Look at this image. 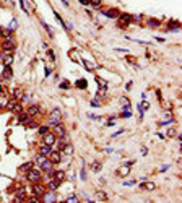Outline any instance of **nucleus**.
Segmentation results:
<instances>
[{"mask_svg":"<svg viewBox=\"0 0 182 203\" xmlns=\"http://www.w3.org/2000/svg\"><path fill=\"white\" fill-rule=\"evenodd\" d=\"M82 180H86V171L82 169Z\"/></svg>","mask_w":182,"mask_h":203,"instance_id":"42","label":"nucleus"},{"mask_svg":"<svg viewBox=\"0 0 182 203\" xmlns=\"http://www.w3.org/2000/svg\"><path fill=\"white\" fill-rule=\"evenodd\" d=\"M13 31L8 29V28H0V34H2L3 39H13Z\"/></svg>","mask_w":182,"mask_h":203,"instance_id":"14","label":"nucleus"},{"mask_svg":"<svg viewBox=\"0 0 182 203\" xmlns=\"http://www.w3.org/2000/svg\"><path fill=\"white\" fill-rule=\"evenodd\" d=\"M68 55H70V59L73 62H78L80 60V55H78V50H76V49H72L70 52H68Z\"/></svg>","mask_w":182,"mask_h":203,"instance_id":"21","label":"nucleus"},{"mask_svg":"<svg viewBox=\"0 0 182 203\" xmlns=\"http://www.w3.org/2000/svg\"><path fill=\"white\" fill-rule=\"evenodd\" d=\"M103 15L104 17H107V18H119V10L117 8H107V10H104L103 11Z\"/></svg>","mask_w":182,"mask_h":203,"instance_id":"11","label":"nucleus"},{"mask_svg":"<svg viewBox=\"0 0 182 203\" xmlns=\"http://www.w3.org/2000/svg\"><path fill=\"white\" fill-rule=\"evenodd\" d=\"M60 88H62V89H68V88H70V83H68L67 80H65V81L60 83Z\"/></svg>","mask_w":182,"mask_h":203,"instance_id":"38","label":"nucleus"},{"mask_svg":"<svg viewBox=\"0 0 182 203\" xmlns=\"http://www.w3.org/2000/svg\"><path fill=\"white\" fill-rule=\"evenodd\" d=\"M47 57H49V59H52V62L55 60V55H54V52H52V50H47Z\"/></svg>","mask_w":182,"mask_h":203,"instance_id":"39","label":"nucleus"},{"mask_svg":"<svg viewBox=\"0 0 182 203\" xmlns=\"http://www.w3.org/2000/svg\"><path fill=\"white\" fill-rule=\"evenodd\" d=\"M41 25L44 26V29H46V31H47V34H49V36H54V31H52V28H51L49 25H47V23H46V21H42V20H41Z\"/></svg>","mask_w":182,"mask_h":203,"instance_id":"25","label":"nucleus"},{"mask_svg":"<svg viewBox=\"0 0 182 203\" xmlns=\"http://www.w3.org/2000/svg\"><path fill=\"white\" fill-rule=\"evenodd\" d=\"M2 49H3V52H13V49H15V41H13V39H3Z\"/></svg>","mask_w":182,"mask_h":203,"instance_id":"5","label":"nucleus"},{"mask_svg":"<svg viewBox=\"0 0 182 203\" xmlns=\"http://www.w3.org/2000/svg\"><path fill=\"white\" fill-rule=\"evenodd\" d=\"M54 133L57 135V137H63V135H65V129H63L62 122L57 124V125H54Z\"/></svg>","mask_w":182,"mask_h":203,"instance_id":"15","label":"nucleus"},{"mask_svg":"<svg viewBox=\"0 0 182 203\" xmlns=\"http://www.w3.org/2000/svg\"><path fill=\"white\" fill-rule=\"evenodd\" d=\"M140 189L141 190H147V192H153V190L156 189V184H155V182H141Z\"/></svg>","mask_w":182,"mask_h":203,"instance_id":"12","label":"nucleus"},{"mask_svg":"<svg viewBox=\"0 0 182 203\" xmlns=\"http://www.w3.org/2000/svg\"><path fill=\"white\" fill-rule=\"evenodd\" d=\"M101 171V162H93V172H99Z\"/></svg>","mask_w":182,"mask_h":203,"instance_id":"36","label":"nucleus"},{"mask_svg":"<svg viewBox=\"0 0 182 203\" xmlns=\"http://www.w3.org/2000/svg\"><path fill=\"white\" fill-rule=\"evenodd\" d=\"M3 78H5V80H11V78H13V73H11L10 67H5V68H3Z\"/></svg>","mask_w":182,"mask_h":203,"instance_id":"22","label":"nucleus"},{"mask_svg":"<svg viewBox=\"0 0 182 203\" xmlns=\"http://www.w3.org/2000/svg\"><path fill=\"white\" fill-rule=\"evenodd\" d=\"M94 200H107V195L104 193V192H96Z\"/></svg>","mask_w":182,"mask_h":203,"instance_id":"26","label":"nucleus"},{"mask_svg":"<svg viewBox=\"0 0 182 203\" xmlns=\"http://www.w3.org/2000/svg\"><path fill=\"white\" fill-rule=\"evenodd\" d=\"M2 91H3V88H2V85H0V94H2Z\"/></svg>","mask_w":182,"mask_h":203,"instance_id":"48","label":"nucleus"},{"mask_svg":"<svg viewBox=\"0 0 182 203\" xmlns=\"http://www.w3.org/2000/svg\"><path fill=\"white\" fill-rule=\"evenodd\" d=\"M148 26H150V28H158V26H159V21H158V20H155V18H153V20H148Z\"/></svg>","mask_w":182,"mask_h":203,"instance_id":"30","label":"nucleus"},{"mask_svg":"<svg viewBox=\"0 0 182 203\" xmlns=\"http://www.w3.org/2000/svg\"><path fill=\"white\" fill-rule=\"evenodd\" d=\"M120 115L125 117V119H128L132 115V109H130V107H124V111H122V114H120Z\"/></svg>","mask_w":182,"mask_h":203,"instance_id":"27","label":"nucleus"},{"mask_svg":"<svg viewBox=\"0 0 182 203\" xmlns=\"http://www.w3.org/2000/svg\"><path fill=\"white\" fill-rule=\"evenodd\" d=\"M75 85H76V88L85 89V88H86V85H88V83H86V80H85V78H82V80H78V81H76Z\"/></svg>","mask_w":182,"mask_h":203,"instance_id":"23","label":"nucleus"},{"mask_svg":"<svg viewBox=\"0 0 182 203\" xmlns=\"http://www.w3.org/2000/svg\"><path fill=\"white\" fill-rule=\"evenodd\" d=\"M62 122V112H60V109H54L51 114V127L57 125Z\"/></svg>","mask_w":182,"mask_h":203,"instance_id":"4","label":"nucleus"},{"mask_svg":"<svg viewBox=\"0 0 182 203\" xmlns=\"http://www.w3.org/2000/svg\"><path fill=\"white\" fill-rule=\"evenodd\" d=\"M18 120L20 122H21V124H28V122H29L31 120V115L29 114H20V117H18Z\"/></svg>","mask_w":182,"mask_h":203,"instance_id":"20","label":"nucleus"},{"mask_svg":"<svg viewBox=\"0 0 182 203\" xmlns=\"http://www.w3.org/2000/svg\"><path fill=\"white\" fill-rule=\"evenodd\" d=\"M17 26H18V23H17V20H11V21H10V25H8V29H11V31H15V29H17Z\"/></svg>","mask_w":182,"mask_h":203,"instance_id":"34","label":"nucleus"},{"mask_svg":"<svg viewBox=\"0 0 182 203\" xmlns=\"http://www.w3.org/2000/svg\"><path fill=\"white\" fill-rule=\"evenodd\" d=\"M62 151H65L67 154H72V153H73V146H72L70 143H67V145H65V148H63Z\"/></svg>","mask_w":182,"mask_h":203,"instance_id":"33","label":"nucleus"},{"mask_svg":"<svg viewBox=\"0 0 182 203\" xmlns=\"http://www.w3.org/2000/svg\"><path fill=\"white\" fill-rule=\"evenodd\" d=\"M28 114L31 115V117H34V115H38L39 112H41V107H39L38 104H31L29 107H28V111H26Z\"/></svg>","mask_w":182,"mask_h":203,"instance_id":"13","label":"nucleus"},{"mask_svg":"<svg viewBox=\"0 0 182 203\" xmlns=\"http://www.w3.org/2000/svg\"><path fill=\"white\" fill-rule=\"evenodd\" d=\"M49 127H51V125H42V127H39V135L47 133V132H49Z\"/></svg>","mask_w":182,"mask_h":203,"instance_id":"35","label":"nucleus"},{"mask_svg":"<svg viewBox=\"0 0 182 203\" xmlns=\"http://www.w3.org/2000/svg\"><path fill=\"white\" fill-rule=\"evenodd\" d=\"M83 63H85V67H86V70H90V71L96 68V65L93 62H90V60H83Z\"/></svg>","mask_w":182,"mask_h":203,"instance_id":"28","label":"nucleus"},{"mask_svg":"<svg viewBox=\"0 0 182 203\" xmlns=\"http://www.w3.org/2000/svg\"><path fill=\"white\" fill-rule=\"evenodd\" d=\"M41 200L51 203V201H55V200H57V197H55L54 190H46V193H44L42 197H41Z\"/></svg>","mask_w":182,"mask_h":203,"instance_id":"8","label":"nucleus"},{"mask_svg":"<svg viewBox=\"0 0 182 203\" xmlns=\"http://www.w3.org/2000/svg\"><path fill=\"white\" fill-rule=\"evenodd\" d=\"M46 159H47V156H46V154H41V153H39V154H36V158H34V164L41 166L42 162L46 161Z\"/></svg>","mask_w":182,"mask_h":203,"instance_id":"19","label":"nucleus"},{"mask_svg":"<svg viewBox=\"0 0 182 203\" xmlns=\"http://www.w3.org/2000/svg\"><path fill=\"white\" fill-rule=\"evenodd\" d=\"M176 133H177V130H176V127H171V129L166 132V137H169V138H172V137H176Z\"/></svg>","mask_w":182,"mask_h":203,"instance_id":"29","label":"nucleus"},{"mask_svg":"<svg viewBox=\"0 0 182 203\" xmlns=\"http://www.w3.org/2000/svg\"><path fill=\"white\" fill-rule=\"evenodd\" d=\"M119 18H120V23H122V26L128 25V23L132 21V15H128V13H122V15H119Z\"/></svg>","mask_w":182,"mask_h":203,"instance_id":"16","label":"nucleus"},{"mask_svg":"<svg viewBox=\"0 0 182 203\" xmlns=\"http://www.w3.org/2000/svg\"><path fill=\"white\" fill-rule=\"evenodd\" d=\"M140 153H141V154H147V153H148V150H147V148H145V146H143V148L140 150Z\"/></svg>","mask_w":182,"mask_h":203,"instance_id":"45","label":"nucleus"},{"mask_svg":"<svg viewBox=\"0 0 182 203\" xmlns=\"http://www.w3.org/2000/svg\"><path fill=\"white\" fill-rule=\"evenodd\" d=\"M42 143L47 146H54L55 143H57V135H55L54 132H47L42 135Z\"/></svg>","mask_w":182,"mask_h":203,"instance_id":"2","label":"nucleus"},{"mask_svg":"<svg viewBox=\"0 0 182 203\" xmlns=\"http://www.w3.org/2000/svg\"><path fill=\"white\" fill-rule=\"evenodd\" d=\"M132 164H133V161H128V162H125V164H122L119 169H117V176H120V177H127V176H128V172H130Z\"/></svg>","mask_w":182,"mask_h":203,"instance_id":"3","label":"nucleus"},{"mask_svg":"<svg viewBox=\"0 0 182 203\" xmlns=\"http://www.w3.org/2000/svg\"><path fill=\"white\" fill-rule=\"evenodd\" d=\"M60 184H62L60 180H57V179H52V177H51V180H49V189H51V190H57L59 187H60Z\"/></svg>","mask_w":182,"mask_h":203,"instance_id":"18","label":"nucleus"},{"mask_svg":"<svg viewBox=\"0 0 182 203\" xmlns=\"http://www.w3.org/2000/svg\"><path fill=\"white\" fill-rule=\"evenodd\" d=\"M91 106L93 107H98L99 106V101H98V99H96V101H91Z\"/></svg>","mask_w":182,"mask_h":203,"instance_id":"43","label":"nucleus"},{"mask_svg":"<svg viewBox=\"0 0 182 203\" xmlns=\"http://www.w3.org/2000/svg\"><path fill=\"white\" fill-rule=\"evenodd\" d=\"M80 2H82L83 5H90V0H80Z\"/></svg>","mask_w":182,"mask_h":203,"instance_id":"46","label":"nucleus"},{"mask_svg":"<svg viewBox=\"0 0 182 203\" xmlns=\"http://www.w3.org/2000/svg\"><path fill=\"white\" fill-rule=\"evenodd\" d=\"M101 3H103V0H90V5L93 7H101Z\"/></svg>","mask_w":182,"mask_h":203,"instance_id":"37","label":"nucleus"},{"mask_svg":"<svg viewBox=\"0 0 182 203\" xmlns=\"http://www.w3.org/2000/svg\"><path fill=\"white\" fill-rule=\"evenodd\" d=\"M33 164H34V162H26V164H23L21 168H20V171H26V172H28V171L33 168Z\"/></svg>","mask_w":182,"mask_h":203,"instance_id":"32","label":"nucleus"},{"mask_svg":"<svg viewBox=\"0 0 182 203\" xmlns=\"http://www.w3.org/2000/svg\"><path fill=\"white\" fill-rule=\"evenodd\" d=\"M120 106H122V107H130V101H128L125 96L120 98Z\"/></svg>","mask_w":182,"mask_h":203,"instance_id":"31","label":"nucleus"},{"mask_svg":"<svg viewBox=\"0 0 182 203\" xmlns=\"http://www.w3.org/2000/svg\"><path fill=\"white\" fill-rule=\"evenodd\" d=\"M26 179H28L29 182H33V184H34V182H39V180L42 179V171H41V168H39V169H38V168H31V169L26 172Z\"/></svg>","mask_w":182,"mask_h":203,"instance_id":"1","label":"nucleus"},{"mask_svg":"<svg viewBox=\"0 0 182 203\" xmlns=\"http://www.w3.org/2000/svg\"><path fill=\"white\" fill-rule=\"evenodd\" d=\"M120 133H124V130H117V132H116V133H112V138H116V137H117V135H120Z\"/></svg>","mask_w":182,"mask_h":203,"instance_id":"44","label":"nucleus"},{"mask_svg":"<svg viewBox=\"0 0 182 203\" xmlns=\"http://www.w3.org/2000/svg\"><path fill=\"white\" fill-rule=\"evenodd\" d=\"M132 85H133V83H132V81H128V83H127V86H125V88H127V89H130V88H132Z\"/></svg>","mask_w":182,"mask_h":203,"instance_id":"47","label":"nucleus"},{"mask_svg":"<svg viewBox=\"0 0 182 203\" xmlns=\"http://www.w3.org/2000/svg\"><path fill=\"white\" fill-rule=\"evenodd\" d=\"M65 200H67V201H78V198L73 197V195H70V197H67Z\"/></svg>","mask_w":182,"mask_h":203,"instance_id":"40","label":"nucleus"},{"mask_svg":"<svg viewBox=\"0 0 182 203\" xmlns=\"http://www.w3.org/2000/svg\"><path fill=\"white\" fill-rule=\"evenodd\" d=\"M17 200H26V189L25 187H21V189H18L17 190Z\"/></svg>","mask_w":182,"mask_h":203,"instance_id":"17","label":"nucleus"},{"mask_svg":"<svg viewBox=\"0 0 182 203\" xmlns=\"http://www.w3.org/2000/svg\"><path fill=\"white\" fill-rule=\"evenodd\" d=\"M133 184H135V180H127V182H124L125 187H130V185H133Z\"/></svg>","mask_w":182,"mask_h":203,"instance_id":"41","label":"nucleus"},{"mask_svg":"<svg viewBox=\"0 0 182 203\" xmlns=\"http://www.w3.org/2000/svg\"><path fill=\"white\" fill-rule=\"evenodd\" d=\"M2 62H3V67H10L11 63H13V54L11 52H3Z\"/></svg>","mask_w":182,"mask_h":203,"instance_id":"9","label":"nucleus"},{"mask_svg":"<svg viewBox=\"0 0 182 203\" xmlns=\"http://www.w3.org/2000/svg\"><path fill=\"white\" fill-rule=\"evenodd\" d=\"M39 168H41V171H44V172H47V174H51L52 171H54V164H52V162L49 161V159H46V161L42 162L41 166H39Z\"/></svg>","mask_w":182,"mask_h":203,"instance_id":"10","label":"nucleus"},{"mask_svg":"<svg viewBox=\"0 0 182 203\" xmlns=\"http://www.w3.org/2000/svg\"><path fill=\"white\" fill-rule=\"evenodd\" d=\"M47 159H49L52 164H59V162L62 161V154H60V151H51Z\"/></svg>","mask_w":182,"mask_h":203,"instance_id":"6","label":"nucleus"},{"mask_svg":"<svg viewBox=\"0 0 182 203\" xmlns=\"http://www.w3.org/2000/svg\"><path fill=\"white\" fill-rule=\"evenodd\" d=\"M52 151V146H47V145H44L41 150H39V153L41 154H46V156H49V153Z\"/></svg>","mask_w":182,"mask_h":203,"instance_id":"24","label":"nucleus"},{"mask_svg":"<svg viewBox=\"0 0 182 203\" xmlns=\"http://www.w3.org/2000/svg\"><path fill=\"white\" fill-rule=\"evenodd\" d=\"M33 193L38 195V197H42V195L46 193V187L41 185L39 182H34V184H33Z\"/></svg>","mask_w":182,"mask_h":203,"instance_id":"7","label":"nucleus"}]
</instances>
